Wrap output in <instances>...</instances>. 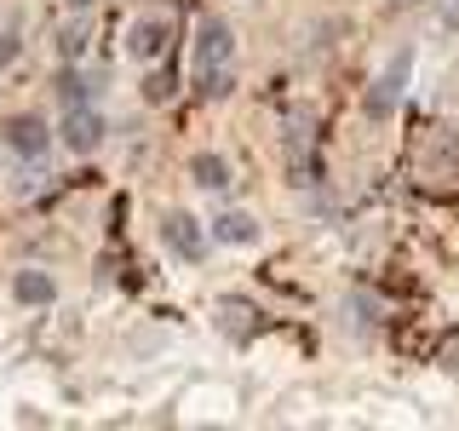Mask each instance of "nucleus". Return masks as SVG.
<instances>
[{"label":"nucleus","mask_w":459,"mask_h":431,"mask_svg":"<svg viewBox=\"0 0 459 431\" xmlns=\"http://www.w3.org/2000/svg\"><path fill=\"white\" fill-rule=\"evenodd\" d=\"M230 52H236V40H230V23H207L195 40V81L207 98H224L230 92Z\"/></svg>","instance_id":"nucleus-1"},{"label":"nucleus","mask_w":459,"mask_h":431,"mask_svg":"<svg viewBox=\"0 0 459 431\" xmlns=\"http://www.w3.org/2000/svg\"><path fill=\"white\" fill-rule=\"evenodd\" d=\"M57 138H64L75 155H92L98 144H104V115L86 110V104H75V110L64 115V121H57Z\"/></svg>","instance_id":"nucleus-2"},{"label":"nucleus","mask_w":459,"mask_h":431,"mask_svg":"<svg viewBox=\"0 0 459 431\" xmlns=\"http://www.w3.org/2000/svg\"><path fill=\"white\" fill-rule=\"evenodd\" d=\"M167 40H172L167 18H138V23H133V35H126V47H133V57H161V52H167Z\"/></svg>","instance_id":"nucleus-3"},{"label":"nucleus","mask_w":459,"mask_h":431,"mask_svg":"<svg viewBox=\"0 0 459 431\" xmlns=\"http://www.w3.org/2000/svg\"><path fill=\"white\" fill-rule=\"evenodd\" d=\"M6 144L18 155H40L47 150V121H40V115H18V121L6 127Z\"/></svg>","instance_id":"nucleus-4"},{"label":"nucleus","mask_w":459,"mask_h":431,"mask_svg":"<svg viewBox=\"0 0 459 431\" xmlns=\"http://www.w3.org/2000/svg\"><path fill=\"white\" fill-rule=\"evenodd\" d=\"M402 69H408V57H396L391 64V75H385L379 86L368 92V115H391L396 110V86H402Z\"/></svg>","instance_id":"nucleus-5"},{"label":"nucleus","mask_w":459,"mask_h":431,"mask_svg":"<svg viewBox=\"0 0 459 431\" xmlns=\"http://www.w3.org/2000/svg\"><path fill=\"white\" fill-rule=\"evenodd\" d=\"M167 242H172L184 259H201V248H207V236H201L195 219H184V213H178V219H167Z\"/></svg>","instance_id":"nucleus-6"},{"label":"nucleus","mask_w":459,"mask_h":431,"mask_svg":"<svg viewBox=\"0 0 459 431\" xmlns=\"http://www.w3.org/2000/svg\"><path fill=\"white\" fill-rule=\"evenodd\" d=\"M12 294H18V299H23V305H47V299L57 294V282L47 277V270H23V277H18V282H12Z\"/></svg>","instance_id":"nucleus-7"},{"label":"nucleus","mask_w":459,"mask_h":431,"mask_svg":"<svg viewBox=\"0 0 459 431\" xmlns=\"http://www.w3.org/2000/svg\"><path fill=\"white\" fill-rule=\"evenodd\" d=\"M212 236L230 242V248H247V242H258V224L247 219V213H224V219L212 224Z\"/></svg>","instance_id":"nucleus-8"},{"label":"nucleus","mask_w":459,"mask_h":431,"mask_svg":"<svg viewBox=\"0 0 459 431\" xmlns=\"http://www.w3.org/2000/svg\"><path fill=\"white\" fill-rule=\"evenodd\" d=\"M190 179L201 184V190H224V184H230L224 155H195V162H190Z\"/></svg>","instance_id":"nucleus-9"},{"label":"nucleus","mask_w":459,"mask_h":431,"mask_svg":"<svg viewBox=\"0 0 459 431\" xmlns=\"http://www.w3.org/2000/svg\"><path fill=\"white\" fill-rule=\"evenodd\" d=\"M57 47H64V57H81V52H86V29H81V23H69L64 35H57Z\"/></svg>","instance_id":"nucleus-10"},{"label":"nucleus","mask_w":459,"mask_h":431,"mask_svg":"<svg viewBox=\"0 0 459 431\" xmlns=\"http://www.w3.org/2000/svg\"><path fill=\"white\" fill-rule=\"evenodd\" d=\"M57 92H64L69 104H86V92H92V86H86L81 75H64V81H57Z\"/></svg>","instance_id":"nucleus-11"},{"label":"nucleus","mask_w":459,"mask_h":431,"mask_svg":"<svg viewBox=\"0 0 459 431\" xmlns=\"http://www.w3.org/2000/svg\"><path fill=\"white\" fill-rule=\"evenodd\" d=\"M143 92H150V98H167V92H172V81H167V75H150V86H143Z\"/></svg>","instance_id":"nucleus-12"},{"label":"nucleus","mask_w":459,"mask_h":431,"mask_svg":"<svg viewBox=\"0 0 459 431\" xmlns=\"http://www.w3.org/2000/svg\"><path fill=\"white\" fill-rule=\"evenodd\" d=\"M18 57V35H0V64H12Z\"/></svg>","instance_id":"nucleus-13"},{"label":"nucleus","mask_w":459,"mask_h":431,"mask_svg":"<svg viewBox=\"0 0 459 431\" xmlns=\"http://www.w3.org/2000/svg\"><path fill=\"white\" fill-rule=\"evenodd\" d=\"M69 6H86V0H69Z\"/></svg>","instance_id":"nucleus-14"}]
</instances>
